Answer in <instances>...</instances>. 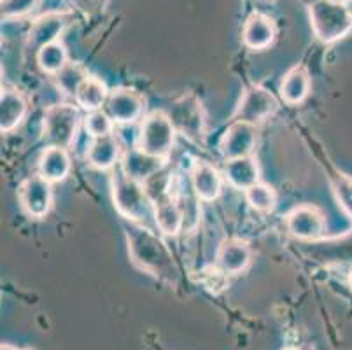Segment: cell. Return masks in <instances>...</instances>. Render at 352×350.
<instances>
[{
  "instance_id": "6da1fadb",
  "label": "cell",
  "mask_w": 352,
  "mask_h": 350,
  "mask_svg": "<svg viewBox=\"0 0 352 350\" xmlns=\"http://www.w3.org/2000/svg\"><path fill=\"white\" fill-rule=\"evenodd\" d=\"M124 235L128 242V256L137 268L170 284L179 281V268L174 254L162 237L133 221L124 223Z\"/></svg>"
},
{
  "instance_id": "7a4b0ae2",
  "label": "cell",
  "mask_w": 352,
  "mask_h": 350,
  "mask_svg": "<svg viewBox=\"0 0 352 350\" xmlns=\"http://www.w3.org/2000/svg\"><path fill=\"white\" fill-rule=\"evenodd\" d=\"M111 195L114 208L124 221L142 224L149 217H155V207L142 182L128 177L120 165L111 170Z\"/></svg>"
},
{
  "instance_id": "3957f363",
  "label": "cell",
  "mask_w": 352,
  "mask_h": 350,
  "mask_svg": "<svg viewBox=\"0 0 352 350\" xmlns=\"http://www.w3.org/2000/svg\"><path fill=\"white\" fill-rule=\"evenodd\" d=\"M309 18L319 43L335 44L352 30V16L345 4L333 0H310Z\"/></svg>"
},
{
  "instance_id": "277c9868",
  "label": "cell",
  "mask_w": 352,
  "mask_h": 350,
  "mask_svg": "<svg viewBox=\"0 0 352 350\" xmlns=\"http://www.w3.org/2000/svg\"><path fill=\"white\" fill-rule=\"evenodd\" d=\"M82 120L81 109L76 104H56L47 107L43 120V139L46 146L70 149L76 142Z\"/></svg>"
},
{
  "instance_id": "5b68a950",
  "label": "cell",
  "mask_w": 352,
  "mask_h": 350,
  "mask_svg": "<svg viewBox=\"0 0 352 350\" xmlns=\"http://www.w3.org/2000/svg\"><path fill=\"white\" fill-rule=\"evenodd\" d=\"M175 128L165 111H153L140 121L137 146L156 158L168 160L175 144Z\"/></svg>"
},
{
  "instance_id": "8992f818",
  "label": "cell",
  "mask_w": 352,
  "mask_h": 350,
  "mask_svg": "<svg viewBox=\"0 0 352 350\" xmlns=\"http://www.w3.org/2000/svg\"><path fill=\"white\" fill-rule=\"evenodd\" d=\"M175 131L195 144L206 142V112L197 95L186 93L166 111Z\"/></svg>"
},
{
  "instance_id": "52a82bcc",
  "label": "cell",
  "mask_w": 352,
  "mask_h": 350,
  "mask_svg": "<svg viewBox=\"0 0 352 350\" xmlns=\"http://www.w3.org/2000/svg\"><path fill=\"white\" fill-rule=\"evenodd\" d=\"M279 109V102L272 91L263 86H249L240 98L232 121H244V123L259 124L267 121Z\"/></svg>"
},
{
  "instance_id": "ba28073f",
  "label": "cell",
  "mask_w": 352,
  "mask_h": 350,
  "mask_svg": "<svg viewBox=\"0 0 352 350\" xmlns=\"http://www.w3.org/2000/svg\"><path fill=\"white\" fill-rule=\"evenodd\" d=\"M146 100L139 91L132 88H114L109 91L104 111L116 127H128L144 118Z\"/></svg>"
},
{
  "instance_id": "9c48e42d",
  "label": "cell",
  "mask_w": 352,
  "mask_h": 350,
  "mask_svg": "<svg viewBox=\"0 0 352 350\" xmlns=\"http://www.w3.org/2000/svg\"><path fill=\"white\" fill-rule=\"evenodd\" d=\"M18 200L21 210L32 219H43L50 214L53 205V184L37 175L25 179L18 188Z\"/></svg>"
},
{
  "instance_id": "30bf717a",
  "label": "cell",
  "mask_w": 352,
  "mask_h": 350,
  "mask_svg": "<svg viewBox=\"0 0 352 350\" xmlns=\"http://www.w3.org/2000/svg\"><path fill=\"white\" fill-rule=\"evenodd\" d=\"M286 228L296 239L314 242L326 235V217L316 205H298L286 214Z\"/></svg>"
},
{
  "instance_id": "8fae6325",
  "label": "cell",
  "mask_w": 352,
  "mask_h": 350,
  "mask_svg": "<svg viewBox=\"0 0 352 350\" xmlns=\"http://www.w3.org/2000/svg\"><path fill=\"white\" fill-rule=\"evenodd\" d=\"M256 142H258V127L244 121H232L228 130L221 137L219 153L228 160L248 158L252 156Z\"/></svg>"
},
{
  "instance_id": "7c38bea8",
  "label": "cell",
  "mask_w": 352,
  "mask_h": 350,
  "mask_svg": "<svg viewBox=\"0 0 352 350\" xmlns=\"http://www.w3.org/2000/svg\"><path fill=\"white\" fill-rule=\"evenodd\" d=\"M67 23H69V18L65 11L41 12L30 25V30L27 34V47L34 51V54H37L41 47L60 41V35L65 30Z\"/></svg>"
},
{
  "instance_id": "4fadbf2b",
  "label": "cell",
  "mask_w": 352,
  "mask_h": 350,
  "mask_svg": "<svg viewBox=\"0 0 352 350\" xmlns=\"http://www.w3.org/2000/svg\"><path fill=\"white\" fill-rule=\"evenodd\" d=\"M277 37L275 19L265 12L254 11L248 16L242 27V43L251 51H263L274 44Z\"/></svg>"
},
{
  "instance_id": "5bb4252c",
  "label": "cell",
  "mask_w": 352,
  "mask_h": 350,
  "mask_svg": "<svg viewBox=\"0 0 352 350\" xmlns=\"http://www.w3.org/2000/svg\"><path fill=\"white\" fill-rule=\"evenodd\" d=\"M251 247L239 239H226L219 243L216 252V266L225 275H239L251 265Z\"/></svg>"
},
{
  "instance_id": "9a60e30c",
  "label": "cell",
  "mask_w": 352,
  "mask_h": 350,
  "mask_svg": "<svg viewBox=\"0 0 352 350\" xmlns=\"http://www.w3.org/2000/svg\"><path fill=\"white\" fill-rule=\"evenodd\" d=\"M120 166L128 177L135 179L144 184L147 179L153 177L163 166H166V160L156 158V156H151V154L139 149V146H133L123 151Z\"/></svg>"
},
{
  "instance_id": "2e32d148",
  "label": "cell",
  "mask_w": 352,
  "mask_h": 350,
  "mask_svg": "<svg viewBox=\"0 0 352 350\" xmlns=\"http://www.w3.org/2000/svg\"><path fill=\"white\" fill-rule=\"evenodd\" d=\"M121 146L116 135H105L98 139H91L86 149V162L91 168L100 172H111L121 162Z\"/></svg>"
},
{
  "instance_id": "e0dca14e",
  "label": "cell",
  "mask_w": 352,
  "mask_h": 350,
  "mask_svg": "<svg viewBox=\"0 0 352 350\" xmlns=\"http://www.w3.org/2000/svg\"><path fill=\"white\" fill-rule=\"evenodd\" d=\"M190 181L193 191L201 201H214L223 191V177L214 165L209 162L197 160L190 170Z\"/></svg>"
},
{
  "instance_id": "ac0fdd59",
  "label": "cell",
  "mask_w": 352,
  "mask_h": 350,
  "mask_svg": "<svg viewBox=\"0 0 352 350\" xmlns=\"http://www.w3.org/2000/svg\"><path fill=\"white\" fill-rule=\"evenodd\" d=\"M70 172H72V160H70L69 149L47 146L41 153L39 162H37V173L47 182L56 184V182L65 181Z\"/></svg>"
},
{
  "instance_id": "d6986e66",
  "label": "cell",
  "mask_w": 352,
  "mask_h": 350,
  "mask_svg": "<svg viewBox=\"0 0 352 350\" xmlns=\"http://www.w3.org/2000/svg\"><path fill=\"white\" fill-rule=\"evenodd\" d=\"M28 112V104L20 91L2 89L0 96V130L2 133H11L23 123Z\"/></svg>"
},
{
  "instance_id": "ffe728a7",
  "label": "cell",
  "mask_w": 352,
  "mask_h": 350,
  "mask_svg": "<svg viewBox=\"0 0 352 350\" xmlns=\"http://www.w3.org/2000/svg\"><path fill=\"white\" fill-rule=\"evenodd\" d=\"M174 191V197L177 200L179 208H181L182 221H184V228L182 231L184 233H191V231L197 230V226L200 224V216H201V207H200V198L197 197V193L193 191V186H191L190 175L186 177V181L177 182Z\"/></svg>"
},
{
  "instance_id": "44dd1931",
  "label": "cell",
  "mask_w": 352,
  "mask_h": 350,
  "mask_svg": "<svg viewBox=\"0 0 352 350\" xmlns=\"http://www.w3.org/2000/svg\"><path fill=\"white\" fill-rule=\"evenodd\" d=\"M310 76L307 72L305 67L296 65L283 77V83H280V98H283L284 104L287 105H298L302 102H305V98L310 93Z\"/></svg>"
},
{
  "instance_id": "7402d4cb",
  "label": "cell",
  "mask_w": 352,
  "mask_h": 350,
  "mask_svg": "<svg viewBox=\"0 0 352 350\" xmlns=\"http://www.w3.org/2000/svg\"><path fill=\"white\" fill-rule=\"evenodd\" d=\"M223 173H225V179L230 186H233L235 189H242V191L259 182V166L252 156L228 160L225 163Z\"/></svg>"
},
{
  "instance_id": "603a6c76",
  "label": "cell",
  "mask_w": 352,
  "mask_h": 350,
  "mask_svg": "<svg viewBox=\"0 0 352 350\" xmlns=\"http://www.w3.org/2000/svg\"><path fill=\"white\" fill-rule=\"evenodd\" d=\"M153 207H155V223L160 233L165 237H177L184 228V221L174 193L170 197L153 204Z\"/></svg>"
},
{
  "instance_id": "cb8c5ba5",
  "label": "cell",
  "mask_w": 352,
  "mask_h": 350,
  "mask_svg": "<svg viewBox=\"0 0 352 350\" xmlns=\"http://www.w3.org/2000/svg\"><path fill=\"white\" fill-rule=\"evenodd\" d=\"M109 91L111 89L107 88L102 79L95 76H89L81 86H79L78 93L74 96V104L78 105L81 111L85 112H94L100 111V109L105 107V102L109 98Z\"/></svg>"
},
{
  "instance_id": "d4e9b609",
  "label": "cell",
  "mask_w": 352,
  "mask_h": 350,
  "mask_svg": "<svg viewBox=\"0 0 352 350\" xmlns=\"http://www.w3.org/2000/svg\"><path fill=\"white\" fill-rule=\"evenodd\" d=\"M69 62V51L62 41L41 47L35 54V63L44 74H50V76H56Z\"/></svg>"
},
{
  "instance_id": "484cf974",
  "label": "cell",
  "mask_w": 352,
  "mask_h": 350,
  "mask_svg": "<svg viewBox=\"0 0 352 350\" xmlns=\"http://www.w3.org/2000/svg\"><path fill=\"white\" fill-rule=\"evenodd\" d=\"M53 77H54V83H56V86H58V88L62 89L65 95L72 96L74 98V96H76V93H78L79 86H81L82 83L88 79L89 74H88V70L81 65V63L69 62L62 70H60L58 74H56V76H53Z\"/></svg>"
},
{
  "instance_id": "4316f807",
  "label": "cell",
  "mask_w": 352,
  "mask_h": 350,
  "mask_svg": "<svg viewBox=\"0 0 352 350\" xmlns=\"http://www.w3.org/2000/svg\"><path fill=\"white\" fill-rule=\"evenodd\" d=\"M245 200L248 204L254 208L256 212H261V214H268L275 208L277 205V193L272 186L265 184V182H256L254 186H251L249 189L244 191Z\"/></svg>"
},
{
  "instance_id": "83f0119b",
  "label": "cell",
  "mask_w": 352,
  "mask_h": 350,
  "mask_svg": "<svg viewBox=\"0 0 352 350\" xmlns=\"http://www.w3.org/2000/svg\"><path fill=\"white\" fill-rule=\"evenodd\" d=\"M82 127H85L86 133L91 139H98V137H105V135H113L116 124L109 118L107 112L100 109V111L86 112L85 120H82Z\"/></svg>"
},
{
  "instance_id": "f1b7e54d",
  "label": "cell",
  "mask_w": 352,
  "mask_h": 350,
  "mask_svg": "<svg viewBox=\"0 0 352 350\" xmlns=\"http://www.w3.org/2000/svg\"><path fill=\"white\" fill-rule=\"evenodd\" d=\"M43 0H2V18L6 21L21 19L35 12Z\"/></svg>"
},
{
  "instance_id": "f546056e",
  "label": "cell",
  "mask_w": 352,
  "mask_h": 350,
  "mask_svg": "<svg viewBox=\"0 0 352 350\" xmlns=\"http://www.w3.org/2000/svg\"><path fill=\"white\" fill-rule=\"evenodd\" d=\"M335 188H337L335 191H337L342 207H344L345 210L352 216V179L347 177V175H344V173H340Z\"/></svg>"
},
{
  "instance_id": "4dcf8cb0",
  "label": "cell",
  "mask_w": 352,
  "mask_h": 350,
  "mask_svg": "<svg viewBox=\"0 0 352 350\" xmlns=\"http://www.w3.org/2000/svg\"><path fill=\"white\" fill-rule=\"evenodd\" d=\"M70 2H72V6H76L78 9H81V11L88 12V11H91L94 8H97L100 0H70Z\"/></svg>"
},
{
  "instance_id": "1f68e13d",
  "label": "cell",
  "mask_w": 352,
  "mask_h": 350,
  "mask_svg": "<svg viewBox=\"0 0 352 350\" xmlns=\"http://www.w3.org/2000/svg\"><path fill=\"white\" fill-rule=\"evenodd\" d=\"M0 350H28V349H16V347L12 345H2V349Z\"/></svg>"
},
{
  "instance_id": "d6a6232c",
  "label": "cell",
  "mask_w": 352,
  "mask_h": 350,
  "mask_svg": "<svg viewBox=\"0 0 352 350\" xmlns=\"http://www.w3.org/2000/svg\"><path fill=\"white\" fill-rule=\"evenodd\" d=\"M345 8L349 9V12H351V16H352V0H347V4H345Z\"/></svg>"
},
{
  "instance_id": "836d02e7",
  "label": "cell",
  "mask_w": 352,
  "mask_h": 350,
  "mask_svg": "<svg viewBox=\"0 0 352 350\" xmlns=\"http://www.w3.org/2000/svg\"><path fill=\"white\" fill-rule=\"evenodd\" d=\"M349 287L352 289V270H351V274H349Z\"/></svg>"
},
{
  "instance_id": "e575fe53",
  "label": "cell",
  "mask_w": 352,
  "mask_h": 350,
  "mask_svg": "<svg viewBox=\"0 0 352 350\" xmlns=\"http://www.w3.org/2000/svg\"><path fill=\"white\" fill-rule=\"evenodd\" d=\"M333 2H338V4H347V0H333Z\"/></svg>"
},
{
  "instance_id": "d590c367",
  "label": "cell",
  "mask_w": 352,
  "mask_h": 350,
  "mask_svg": "<svg viewBox=\"0 0 352 350\" xmlns=\"http://www.w3.org/2000/svg\"><path fill=\"white\" fill-rule=\"evenodd\" d=\"M283 350H298V349H296V347H286V349H283Z\"/></svg>"
}]
</instances>
